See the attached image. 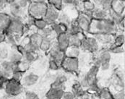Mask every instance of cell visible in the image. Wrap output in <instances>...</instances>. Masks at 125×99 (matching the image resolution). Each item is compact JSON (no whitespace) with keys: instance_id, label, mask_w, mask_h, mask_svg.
<instances>
[{"instance_id":"3957f363","label":"cell","mask_w":125,"mask_h":99,"mask_svg":"<svg viewBox=\"0 0 125 99\" xmlns=\"http://www.w3.org/2000/svg\"><path fill=\"white\" fill-rule=\"evenodd\" d=\"M48 7V4L38 3L37 1L32 2L30 4L27 13L28 15L33 17L35 19H41L43 18Z\"/></svg>"},{"instance_id":"30bf717a","label":"cell","mask_w":125,"mask_h":99,"mask_svg":"<svg viewBox=\"0 0 125 99\" xmlns=\"http://www.w3.org/2000/svg\"><path fill=\"white\" fill-rule=\"evenodd\" d=\"M56 43L55 44L56 46L62 51H65L68 48L69 45V35L67 32L62 33L56 36Z\"/></svg>"},{"instance_id":"ee69618b","label":"cell","mask_w":125,"mask_h":99,"mask_svg":"<svg viewBox=\"0 0 125 99\" xmlns=\"http://www.w3.org/2000/svg\"><path fill=\"white\" fill-rule=\"evenodd\" d=\"M5 40V33L0 31V43L4 42Z\"/></svg>"},{"instance_id":"5b68a950","label":"cell","mask_w":125,"mask_h":99,"mask_svg":"<svg viewBox=\"0 0 125 99\" xmlns=\"http://www.w3.org/2000/svg\"><path fill=\"white\" fill-rule=\"evenodd\" d=\"M6 8H7V11H4V12H6L11 17H24L25 15H28L27 11L22 10L20 7L17 0H10Z\"/></svg>"},{"instance_id":"2e32d148","label":"cell","mask_w":125,"mask_h":99,"mask_svg":"<svg viewBox=\"0 0 125 99\" xmlns=\"http://www.w3.org/2000/svg\"><path fill=\"white\" fill-rule=\"evenodd\" d=\"M84 38H85V35H83V32H81L77 34L70 35H69V45L80 47L82 43V41Z\"/></svg>"},{"instance_id":"7a4b0ae2","label":"cell","mask_w":125,"mask_h":99,"mask_svg":"<svg viewBox=\"0 0 125 99\" xmlns=\"http://www.w3.org/2000/svg\"><path fill=\"white\" fill-rule=\"evenodd\" d=\"M28 27L25 23V18L22 17H11V20L7 30L5 32L12 33L13 35L20 36L25 33V28Z\"/></svg>"},{"instance_id":"8d00e7d4","label":"cell","mask_w":125,"mask_h":99,"mask_svg":"<svg viewBox=\"0 0 125 99\" xmlns=\"http://www.w3.org/2000/svg\"><path fill=\"white\" fill-rule=\"evenodd\" d=\"M49 67L52 70H57L59 68V64H58L56 62L51 59L49 61Z\"/></svg>"},{"instance_id":"4dcf8cb0","label":"cell","mask_w":125,"mask_h":99,"mask_svg":"<svg viewBox=\"0 0 125 99\" xmlns=\"http://www.w3.org/2000/svg\"><path fill=\"white\" fill-rule=\"evenodd\" d=\"M114 46H122L125 44V34L120 33L116 35V36L114 38Z\"/></svg>"},{"instance_id":"9c48e42d","label":"cell","mask_w":125,"mask_h":99,"mask_svg":"<svg viewBox=\"0 0 125 99\" xmlns=\"http://www.w3.org/2000/svg\"><path fill=\"white\" fill-rule=\"evenodd\" d=\"M76 20L78 23L79 27L83 33H87L89 31L92 19L86 16L83 12H79V15L77 16Z\"/></svg>"},{"instance_id":"d590c367","label":"cell","mask_w":125,"mask_h":99,"mask_svg":"<svg viewBox=\"0 0 125 99\" xmlns=\"http://www.w3.org/2000/svg\"><path fill=\"white\" fill-rule=\"evenodd\" d=\"M111 51L115 54H121L124 52V48L122 46H114V47L111 49Z\"/></svg>"},{"instance_id":"8fae6325","label":"cell","mask_w":125,"mask_h":99,"mask_svg":"<svg viewBox=\"0 0 125 99\" xmlns=\"http://www.w3.org/2000/svg\"><path fill=\"white\" fill-rule=\"evenodd\" d=\"M17 65L11 62L8 59L0 61V70L12 75V72L16 70Z\"/></svg>"},{"instance_id":"4fadbf2b","label":"cell","mask_w":125,"mask_h":99,"mask_svg":"<svg viewBox=\"0 0 125 99\" xmlns=\"http://www.w3.org/2000/svg\"><path fill=\"white\" fill-rule=\"evenodd\" d=\"M18 47V46H17ZM17 47H14V48H10V54H9V56H8V60H10L11 62L17 65L18 63H20V62H22L23 60V56L19 52L17 49Z\"/></svg>"},{"instance_id":"d4e9b609","label":"cell","mask_w":125,"mask_h":99,"mask_svg":"<svg viewBox=\"0 0 125 99\" xmlns=\"http://www.w3.org/2000/svg\"><path fill=\"white\" fill-rule=\"evenodd\" d=\"M52 38L51 36L50 37H46V38H43L39 46V49L42 50V51H48L51 49L52 47Z\"/></svg>"},{"instance_id":"d6986e66","label":"cell","mask_w":125,"mask_h":99,"mask_svg":"<svg viewBox=\"0 0 125 99\" xmlns=\"http://www.w3.org/2000/svg\"><path fill=\"white\" fill-rule=\"evenodd\" d=\"M10 46L7 45L5 42L0 43V61L8 59L10 51Z\"/></svg>"},{"instance_id":"44dd1931","label":"cell","mask_w":125,"mask_h":99,"mask_svg":"<svg viewBox=\"0 0 125 99\" xmlns=\"http://www.w3.org/2000/svg\"><path fill=\"white\" fill-rule=\"evenodd\" d=\"M71 17H70V15L65 12H60L59 16L58 18L57 22L60 24H62V25L65 26V27H68L70 24V22H72Z\"/></svg>"},{"instance_id":"52a82bcc","label":"cell","mask_w":125,"mask_h":99,"mask_svg":"<svg viewBox=\"0 0 125 99\" xmlns=\"http://www.w3.org/2000/svg\"><path fill=\"white\" fill-rule=\"evenodd\" d=\"M59 14H60V11L54 8V7L48 4L47 10L43 19L47 22L48 25H51L57 22Z\"/></svg>"},{"instance_id":"ac0fdd59","label":"cell","mask_w":125,"mask_h":99,"mask_svg":"<svg viewBox=\"0 0 125 99\" xmlns=\"http://www.w3.org/2000/svg\"><path fill=\"white\" fill-rule=\"evenodd\" d=\"M64 92L63 88H52L47 94V98L49 99H62Z\"/></svg>"},{"instance_id":"277c9868","label":"cell","mask_w":125,"mask_h":99,"mask_svg":"<svg viewBox=\"0 0 125 99\" xmlns=\"http://www.w3.org/2000/svg\"><path fill=\"white\" fill-rule=\"evenodd\" d=\"M4 89L7 95L10 96H16L22 90V85L20 82L9 79L4 85Z\"/></svg>"},{"instance_id":"b9f144b4","label":"cell","mask_w":125,"mask_h":99,"mask_svg":"<svg viewBox=\"0 0 125 99\" xmlns=\"http://www.w3.org/2000/svg\"><path fill=\"white\" fill-rule=\"evenodd\" d=\"M114 99H125V91L122 90L119 93H118L116 95L113 96Z\"/></svg>"},{"instance_id":"1f68e13d","label":"cell","mask_w":125,"mask_h":99,"mask_svg":"<svg viewBox=\"0 0 125 99\" xmlns=\"http://www.w3.org/2000/svg\"><path fill=\"white\" fill-rule=\"evenodd\" d=\"M113 1L114 0H103L101 7L103 8L104 10L109 12L111 10V6H112Z\"/></svg>"},{"instance_id":"60d3db41","label":"cell","mask_w":125,"mask_h":99,"mask_svg":"<svg viewBox=\"0 0 125 99\" xmlns=\"http://www.w3.org/2000/svg\"><path fill=\"white\" fill-rule=\"evenodd\" d=\"M74 0H62V4L64 7H71L73 6Z\"/></svg>"},{"instance_id":"d6a6232c","label":"cell","mask_w":125,"mask_h":99,"mask_svg":"<svg viewBox=\"0 0 125 99\" xmlns=\"http://www.w3.org/2000/svg\"><path fill=\"white\" fill-rule=\"evenodd\" d=\"M95 7V6L94 5V4L91 1H88L83 2V11L92 12Z\"/></svg>"},{"instance_id":"8992f818","label":"cell","mask_w":125,"mask_h":99,"mask_svg":"<svg viewBox=\"0 0 125 99\" xmlns=\"http://www.w3.org/2000/svg\"><path fill=\"white\" fill-rule=\"evenodd\" d=\"M81 49L89 51H97L99 48V44L97 40L94 37H86L83 39L82 43L80 44Z\"/></svg>"},{"instance_id":"7402d4cb","label":"cell","mask_w":125,"mask_h":99,"mask_svg":"<svg viewBox=\"0 0 125 99\" xmlns=\"http://www.w3.org/2000/svg\"><path fill=\"white\" fill-rule=\"evenodd\" d=\"M42 37L37 33H32L30 37H29V42L31 44H32L36 49H39V46H40V44H41V40H42Z\"/></svg>"},{"instance_id":"bcb514c9","label":"cell","mask_w":125,"mask_h":99,"mask_svg":"<svg viewBox=\"0 0 125 99\" xmlns=\"http://www.w3.org/2000/svg\"><path fill=\"white\" fill-rule=\"evenodd\" d=\"M30 1V2L31 3H32V2H35V1H36V0H29Z\"/></svg>"},{"instance_id":"9a60e30c","label":"cell","mask_w":125,"mask_h":99,"mask_svg":"<svg viewBox=\"0 0 125 99\" xmlns=\"http://www.w3.org/2000/svg\"><path fill=\"white\" fill-rule=\"evenodd\" d=\"M38 80V75H36L35 74L31 73L28 74L27 75L22 76L21 80H20V83L22 86H31L33 85Z\"/></svg>"},{"instance_id":"ab89813d","label":"cell","mask_w":125,"mask_h":99,"mask_svg":"<svg viewBox=\"0 0 125 99\" xmlns=\"http://www.w3.org/2000/svg\"><path fill=\"white\" fill-rule=\"evenodd\" d=\"M25 99H38V98L35 93L31 92H28L25 94Z\"/></svg>"},{"instance_id":"5bb4252c","label":"cell","mask_w":125,"mask_h":99,"mask_svg":"<svg viewBox=\"0 0 125 99\" xmlns=\"http://www.w3.org/2000/svg\"><path fill=\"white\" fill-rule=\"evenodd\" d=\"M108 18V12L101 7H95L92 12V20H104Z\"/></svg>"},{"instance_id":"cb8c5ba5","label":"cell","mask_w":125,"mask_h":99,"mask_svg":"<svg viewBox=\"0 0 125 99\" xmlns=\"http://www.w3.org/2000/svg\"><path fill=\"white\" fill-rule=\"evenodd\" d=\"M108 17H109L112 21H114V22L116 23V25H117L123 19H125V15L117 13V12L113 11L112 10H111L108 12Z\"/></svg>"},{"instance_id":"6da1fadb","label":"cell","mask_w":125,"mask_h":99,"mask_svg":"<svg viewBox=\"0 0 125 99\" xmlns=\"http://www.w3.org/2000/svg\"><path fill=\"white\" fill-rule=\"evenodd\" d=\"M117 25L109 17L104 20H92L88 33H106L113 35L117 32Z\"/></svg>"},{"instance_id":"f546056e","label":"cell","mask_w":125,"mask_h":99,"mask_svg":"<svg viewBox=\"0 0 125 99\" xmlns=\"http://www.w3.org/2000/svg\"><path fill=\"white\" fill-rule=\"evenodd\" d=\"M22 56H23V60L29 64L33 62L36 58V54L33 52H26Z\"/></svg>"},{"instance_id":"ba28073f","label":"cell","mask_w":125,"mask_h":99,"mask_svg":"<svg viewBox=\"0 0 125 99\" xmlns=\"http://www.w3.org/2000/svg\"><path fill=\"white\" fill-rule=\"evenodd\" d=\"M62 67L68 72H77L79 67V61L77 58L65 56L62 62Z\"/></svg>"},{"instance_id":"f1b7e54d","label":"cell","mask_w":125,"mask_h":99,"mask_svg":"<svg viewBox=\"0 0 125 99\" xmlns=\"http://www.w3.org/2000/svg\"><path fill=\"white\" fill-rule=\"evenodd\" d=\"M48 4L54 7L59 11H61L64 7L62 0H48Z\"/></svg>"},{"instance_id":"484cf974","label":"cell","mask_w":125,"mask_h":99,"mask_svg":"<svg viewBox=\"0 0 125 99\" xmlns=\"http://www.w3.org/2000/svg\"><path fill=\"white\" fill-rule=\"evenodd\" d=\"M98 59H99L101 65L104 64V63H106V62H110L111 60V54L108 51H104L103 52H101L99 55V56L98 57Z\"/></svg>"},{"instance_id":"c3c4849f","label":"cell","mask_w":125,"mask_h":99,"mask_svg":"<svg viewBox=\"0 0 125 99\" xmlns=\"http://www.w3.org/2000/svg\"><path fill=\"white\" fill-rule=\"evenodd\" d=\"M123 1H125V0H123Z\"/></svg>"},{"instance_id":"f35d334b","label":"cell","mask_w":125,"mask_h":99,"mask_svg":"<svg viewBox=\"0 0 125 99\" xmlns=\"http://www.w3.org/2000/svg\"><path fill=\"white\" fill-rule=\"evenodd\" d=\"M9 1L10 0H0V12L3 11L6 8Z\"/></svg>"},{"instance_id":"836d02e7","label":"cell","mask_w":125,"mask_h":99,"mask_svg":"<svg viewBox=\"0 0 125 99\" xmlns=\"http://www.w3.org/2000/svg\"><path fill=\"white\" fill-rule=\"evenodd\" d=\"M101 97L104 99H113V96L107 89H103L100 93Z\"/></svg>"},{"instance_id":"4316f807","label":"cell","mask_w":125,"mask_h":99,"mask_svg":"<svg viewBox=\"0 0 125 99\" xmlns=\"http://www.w3.org/2000/svg\"><path fill=\"white\" fill-rule=\"evenodd\" d=\"M37 33H38L42 38H46V37H50L52 36L54 33L52 31V29L50 25L47 26L46 28L41 29V30H38Z\"/></svg>"},{"instance_id":"e0dca14e","label":"cell","mask_w":125,"mask_h":99,"mask_svg":"<svg viewBox=\"0 0 125 99\" xmlns=\"http://www.w3.org/2000/svg\"><path fill=\"white\" fill-rule=\"evenodd\" d=\"M125 1L123 0H114L111 6V10L117 13L125 15Z\"/></svg>"},{"instance_id":"e575fe53","label":"cell","mask_w":125,"mask_h":99,"mask_svg":"<svg viewBox=\"0 0 125 99\" xmlns=\"http://www.w3.org/2000/svg\"><path fill=\"white\" fill-rule=\"evenodd\" d=\"M17 1H18V4L20 5V7L22 10H24L25 11L28 10V8L31 4L29 0H17Z\"/></svg>"},{"instance_id":"7dc6e473","label":"cell","mask_w":125,"mask_h":99,"mask_svg":"<svg viewBox=\"0 0 125 99\" xmlns=\"http://www.w3.org/2000/svg\"><path fill=\"white\" fill-rule=\"evenodd\" d=\"M83 2H85V1H91V0H81Z\"/></svg>"},{"instance_id":"7bdbcfd3","label":"cell","mask_w":125,"mask_h":99,"mask_svg":"<svg viewBox=\"0 0 125 99\" xmlns=\"http://www.w3.org/2000/svg\"><path fill=\"white\" fill-rule=\"evenodd\" d=\"M91 1L94 4L95 7H101L103 0H91Z\"/></svg>"},{"instance_id":"603a6c76","label":"cell","mask_w":125,"mask_h":99,"mask_svg":"<svg viewBox=\"0 0 125 99\" xmlns=\"http://www.w3.org/2000/svg\"><path fill=\"white\" fill-rule=\"evenodd\" d=\"M50 26H51V28L52 29V31H53L54 34H55L56 36L62 34V33H65L67 31V27L62 25V24L59 23L58 22L51 25Z\"/></svg>"},{"instance_id":"ffe728a7","label":"cell","mask_w":125,"mask_h":99,"mask_svg":"<svg viewBox=\"0 0 125 99\" xmlns=\"http://www.w3.org/2000/svg\"><path fill=\"white\" fill-rule=\"evenodd\" d=\"M65 56L77 58L80 54V47L75 46H69L68 48L64 51Z\"/></svg>"},{"instance_id":"f6af8a7d","label":"cell","mask_w":125,"mask_h":99,"mask_svg":"<svg viewBox=\"0 0 125 99\" xmlns=\"http://www.w3.org/2000/svg\"><path fill=\"white\" fill-rule=\"evenodd\" d=\"M36 1L42 4H48V0H36Z\"/></svg>"},{"instance_id":"7c38bea8","label":"cell","mask_w":125,"mask_h":99,"mask_svg":"<svg viewBox=\"0 0 125 99\" xmlns=\"http://www.w3.org/2000/svg\"><path fill=\"white\" fill-rule=\"evenodd\" d=\"M11 20V16L4 11L0 12V31L4 32L7 30Z\"/></svg>"},{"instance_id":"83f0119b","label":"cell","mask_w":125,"mask_h":99,"mask_svg":"<svg viewBox=\"0 0 125 99\" xmlns=\"http://www.w3.org/2000/svg\"><path fill=\"white\" fill-rule=\"evenodd\" d=\"M48 25L47 22L45 21L43 18L41 19H36L34 22V27L36 28L37 30H41L45 28H46Z\"/></svg>"},{"instance_id":"74e56055","label":"cell","mask_w":125,"mask_h":99,"mask_svg":"<svg viewBox=\"0 0 125 99\" xmlns=\"http://www.w3.org/2000/svg\"><path fill=\"white\" fill-rule=\"evenodd\" d=\"M74 96L70 92H64L62 99H74Z\"/></svg>"}]
</instances>
